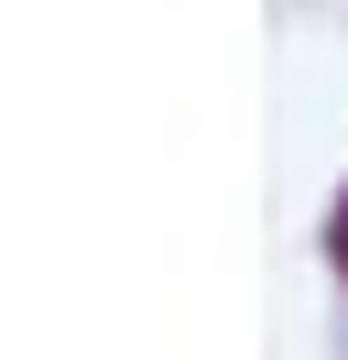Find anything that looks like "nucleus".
Returning <instances> with one entry per match:
<instances>
[{"label": "nucleus", "mask_w": 348, "mask_h": 360, "mask_svg": "<svg viewBox=\"0 0 348 360\" xmlns=\"http://www.w3.org/2000/svg\"><path fill=\"white\" fill-rule=\"evenodd\" d=\"M337 251H348V219H337Z\"/></svg>", "instance_id": "obj_1"}]
</instances>
